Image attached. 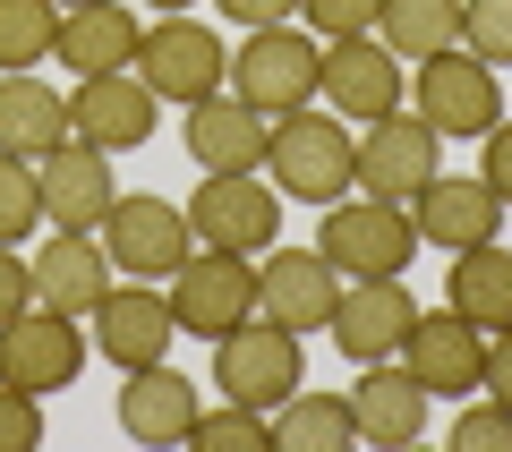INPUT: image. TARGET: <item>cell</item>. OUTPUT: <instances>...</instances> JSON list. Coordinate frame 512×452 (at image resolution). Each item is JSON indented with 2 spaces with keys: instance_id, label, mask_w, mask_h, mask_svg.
Segmentation results:
<instances>
[{
  "instance_id": "1",
  "label": "cell",
  "mask_w": 512,
  "mask_h": 452,
  "mask_svg": "<svg viewBox=\"0 0 512 452\" xmlns=\"http://www.w3.org/2000/svg\"><path fill=\"white\" fill-rule=\"evenodd\" d=\"M265 171H274L282 197L299 205H333L359 188V137H350L342 111H282L274 145H265Z\"/></svg>"
},
{
  "instance_id": "2",
  "label": "cell",
  "mask_w": 512,
  "mask_h": 452,
  "mask_svg": "<svg viewBox=\"0 0 512 452\" xmlns=\"http://www.w3.org/2000/svg\"><path fill=\"white\" fill-rule=\"evenodd\" d=\"M214 384L222 401H248V410L274 418L282 401L308 384V359H299V333L274 325V316H248V325H231L214 342Z\"/></svg>"
},
{
  "instance_id": "3",
  "label": "cell",
  "mask_w": 512,
  "mask_h": 452,
  "mask_svg": "<svg viewBox=\"0 0 512 452\" xmlns=\"http://www.w3.org/2000/svg\"><path fill=\"white\" fill-rule=\"evenodd\" d=\"M325 265L342 282H376V273H410L419 256V231H410V205H384V197H333L325 205V231H316Z\"/></svg>"
},
{
  "instance_id": "4",
  "label": "cell",
  "mask_w": 512,
  "mask_h": 452,
  "mask_svg": "<svg viewBox=\"0 0 512 452\" xmlns=\"http://www.w3.org/2000/svg\"><path fill=\"white\" fill-rule=\"evenodd\" d=\"M316 52H325V43L299 35L291 18H282V26H256V35L231 52L222 86H231L248 111H308L316 103Z\"/></svg>"
},
{
  "instance_id": "5",
  "label": "cell",
  "mask_w": 512,
  "mask_h": 452,
  "mask_svg": "<svg viewBox=\"0 0 512 452\" xmlns=\"http://www.w3.org/2000/svg\"><path fill=\"white\" fill-rule=\"evenodd\" d=\"M94 239H103L111 273H128V282H171L188 265V248H197L188 205H171V197H111V214H103Z\"/></svg>"
},
{
  "instance_id": "6",
  "label": "cell",
  "mask_w": 512,
  "mask_h": 452,
  "mask_svg": "<svg viewBox=\"0 0 512 452\" xmlns=\"http://www.w3.org/2000/svg\"><path fill=\"white\" fill-rule=\"evenodd\" d=\"M163 299H171V316H180V333L222 342L231 325L256 316V256H239V248H188V265L171 273Z\"/></svg>"
},
{
  "instance_id": "7",
  "label": "cell",
  "mask_w": 512,
  "mask_h": 452,
  "mask_svg": "<svg viewBox=\"0 0 512 452\" xmlns=\"http://www.w3.org/2000/svg\"><path fill=\"white\" fill-rule=\"evenodd\" d=\"M188 231H197V248L265 256L282 239V188H265L256 171H205L188 197Z\"/></svg>"
},
{
  "instance_id": "8",
  "label": "cell",
  "mask_w": 512,
  "mask_h": 452,
  "mask_svg": "<svg viewBox=\"0 0 512 452\" xmlns=\"http://www.w3.org/2000/svg\"><path fill=\"white\" fill-rule=\"evenodd\" d=\"M410 94H419V120L436 128V137H487V128L504 120V86H495V69L470 52V43L427 52Z\"/></svg>"
},
{
  "instance_id": "9",
  "label": "cell",
  "mask_w": 512,
  "mask_h": 452,
  "mask_svg": "<svg viewBox=\"0 0 512 452\" xmlns=\"http://www.w3.org/2000/svg\"><path fill=\"white\" fill-rule=\"evenodd\" d=\"M222 69H231V52H222V35H205L188 9H163V26H146L137 35V77L154 86V103H205V94H222Z\"/></svg>"
},
{
  "instance_id": "10",
  "label": "cell",
  "mask_w": 512,
  "mask_h": 452,
  "mask_svg": "<svg viewBox=\"0 0 512 452\" xmlns=\"http://www.w3.org/2000/svg\"><path fill=\"white\" fill-rule=\"evenodd\" d=\"M436 171H444V137L419 120V111H384V120H367V137H359V197L410 205Z\"/></svg>"
},
{
  "instance_id": "11",
  "label": "cell",
  "mask_w": 512,
  "mask_h": 452,
  "mask_svg": "<svg viewBox=\"0 0 512 452\" xmlns=\"http://www.w3.org/2000/svg\"><path fill=\"white\" fill-rule=\"evenodd\" d=\"M77 367H86V333H77V316L18 308L9 325H0V384H18V393H69Z\"/></svg>"
},
{
  "instance_id": "12",
  "label": "cell",
  "mask_w": 512,
  "mask_h": 452,
  "mask_svg": "<svg viewBox=\"0 0 512 452\" xmlns=\"http://www.w3.org/2000/svg\"><path fill=\"white\" fill-rule=\"evenodd\" d=\"M333 299H342V273L325 265V248H265L256 256V316H274L291 333H325Z\"/></svg>"
},
{
  "instance_id": "13",
  "label": "cell",
  "mask_w": 512,
  "mask_h": 452,
  "mask_svg": "<svg viewBox=\"0 0 512 452\" xmlns=\"http://www.w3.org/2000/svg\"><path fill=\"white\" fill-rule=\"evenodd\" d=\"M316 103L342 111V120H384L402 111V60L384 52L376 35H342L316 52Z\"/></svg>"
},
{
  "instance_id": "14",
  "label": "cell",
  "mask_w": 512,
  "mask_h": 452,
  "mask_svg": "<svg viewBox=\"0 0 512 452\" xmlns=\"http://www.w3.org/2000/svg\"><path fill=\"white\" fill-rule=\"evenodd\" d=\"M410 231H419V248H444V256H461V248H487L495 231H504V197H495L487 180H461V171H436V180L410 197Z\"/></svg>"
},
{
  "instance_id": "15",
  "label": "cell",
  "mask_w": 512,
  "mask_h": 452,
  "mask_svg": "<svg viewBox=\"0 0 512 452\" xmlns=\"http://www.w3.org/2000/svg\"><path fill=\"white\" fill-rule=\"evenodd\" d=\"M171 333H180V316H171V299L154 282H128V273H120V282L94 299V350H103L120 376H128V367H154L171 350Z\"/></svg>"
},
{
  "instance_id": "16",
  "label": "cell",
  "mask_w": 512,
  "mask_h": 452,
  "mask_svg": "<svg viewBox=\"0 0 512 452\" xmlns=\"http://www.w3.org/2000/svg\"><path fill=\"white\" fill-rule=\"evenodd\" d=\"M154 86L137 69H103V77H77L69 94V137L103 145V154H128V145H146L154 137Z\"/></svg>"
},
{
  "instance_id": "17",
  "label": "cell",
  "mask_w": 512,
  "mask_h": 452,
  "mask_svg": "<svg viewBox=\"0 0 512 452\" xmlns=\"http://www.w3.org/2000/svg\"><path fill=\"white\" fill-rule=\"evenodd\" d=\"M410 316H419V299H410L402 273H376V282H342V299H333V342H342V359H402V333Z\"/></svg>"
},
{
  "instance_id": "18",
  "label": "cell",
  "mask_w": 512,
  "mask_h": 452,
  "mask_svg": "<svg viewBox=\"0 0 512 452\" xmlns=\"http://www.w3.org/2000/svg\"><path fill=\"white\" fill-rule=\"evenodd\" d=\"M35 180H43V222H52V231H103L111 197H120L111 154H103V145H86V137L52 145V154L35 163Z\"/></svg>"
},
{
  "instance_id": "19",
  "label": "cell",
  "mask_w": 512,
  "mask_h": 452,
  "mask_svg": "<svg viewBox=\"0 0 512 452\" xmlns=\"http://www.w3.org/2000/svg\"><path fill=\"white\" fill-rule=\"evenodd\" d=\"M478 359H487V333H478L461 308H444V316H410V333H402V367L427 384V393H461V401H470V393H478Z\"/></svg>"
},
{
  "instance_id": "20",
  "label": "cell",
  "mask_w": 512,
  "mask_h": 452,
  "mask_svg": "<svg viewBox=\"0 0 512 452\" xmlns=\"http://www.w3.org/2000/svg\"><path fill=\"white\" fill-rule=\"evenodd\" d=\"M180 137H188V154H197V171H265L274 120L248 111L239 94H205V103H188Z\"/></svg>"
},
{
  "instance_id": "21",
  "label": "cell",
  "mask_w": 512,
  "mask_h": 452,
  "mask_svg": "<svg viewBox=\"0 0 512 452\" xmlns=\"http://www.w3.org/2000/svg\"><path fill=\"white\" fill-rule=\"evenodd\" d=\"M427 401L436 393H427L410 367H393V359H367L359 384H350V418H359L367 444H419L427 435Z\"/></svg>"
},
{
  "instance_id": "22",
  "label": "cell",
  "mask_w": 512,
  "mask_h": 452,
  "mask_svg": "<svg viewBox=\"0 0 512 452\" xmlns=\"http://www.w3.org/2000/svg\"><path fill=\"white\" fill-rule=\"evenodd\" d=\"M120 282L94 231H52V248L35 256V308H60V316H94V299Z\"/></svg>"
},
{
  "instance_id": "23",
  "label": "cell",
  "mask_w": 512,
  "mask_h": 452,
  "mask_svg": "<svg viewBox=\"0 0 512 452\" xmlns=\"http://www.w3.org/2000/svg\"><path fill=\"white\" fill-rule=\"evenodd\" d=\"M197 384L180 376V367H128V384H120V427L137 435V444H188V427H197Z\"/></svg>"
},
{
  "instance_id": "24",
  "label": "cell",
  "mask_w": 512,
  "mask_h": 452,
  "mask_svg": "<svg viewBox=\"0 0 512 452\" xmlns=\"http://www.w3.org/2000/svg\"><path fill=\"white\" fill-rule=\"evenodd\" d=\"M52 145H69V94H52L35 69L0 77V154H26V163H43Z\"/></svg>"
},
{
  "instance_id": "25",
  "label": "cell",
  "mask_w": 512,
  "mask_h": 452,
  "mask_svg": "<svg viewBox=\"0 0 512 452\" xmlns=\"http://www.w3.org/2000/svg\"><path fill=\"white\" fill-rule=\"evenodd\" d=\"M137 35H146V26L128 18L120 0H94V9H69V18H60V43H52V60H69L77 77L137 69Z\"/></svg>"
},
{
  "instance_id": "26",
  "label": "cell",
  "mask_w": 512,
  "mask_h": 452,
  "mask_svg": "<svg viewBox=\"0 0 512 452\" xmlns=\"http://www.w3.org/2000/svg\"><path fill=\"white\" fill-rule=\"evenodd\" d=\"M444 308H461L478 333H504L512 325V248H461L453 256V282H444Z\"/></svg>"
},
{
  "instance_id": "27",
  "label": "cell",
  "mask_w": 512,
  "mask_h": 452,
  "mask_svg": "<svg viewBox=\"0 0 512 452\" xmlns=\"http://www.w3.org/2000/svg\"><path fill=\"white\" fill-rule=\"evenodd\" d=\"M376 43H384L393 60H427V52H444V43H461V0H384Z\"/></svg>"
},
{
  "instance_id": "28",
  "label": "cell",
  "mask_w": 512,
  "mask_h": 452,
  "mask_svg": "<svg viewBox=\"0 0 512 452\" xmlns=\"http://www.w3.org/2000/svg\"><path fill=\"white\" fill-rule=\"evenodd\" d=\"M274 444L282 452H342V444H359V418H350L342 393H291L274 410Z\"/></svg>"
},
{
  "instance_id": "29",
  "label": "cell",
  "mask_w": 512,
  "mask_h": 452,
  "mask_svg": "<svg viewBox=\"0 0 512 452\" xmlns=\"http://www.w3.org/2000/svg\"><path fill=\"white\" fill-rule=\"evenodd\" d=\"M60 43V0H0V77L43 69Z\"/></svg>"
},
{
  "instance_id": "30",
  "label": "cell",
  "mask_w": 512,
  "mask_h": 452,
  "mask_svg": "<svg viewBox=\"0 0 512 452\" xmlns=\"http://www.w3.org/2000/svg\"><path fill=\"white\" fill-rule=\"evenodd\" d=\"M188 444L197 452H274V418L248 410V401H222V410H197Z\"/></svg>"
},
{
  "instance_id": "31",
  "label": "cell",
  "mask_w": 512,
  "mask_h": 452,
  "mask_svg": "<svg viewBox=\"0 0 512 452\" xmlns=\"http://www.w3.org/2000/svg\"><path fill=\"white\" fill-rule=\"evenodd\" d=\"M43 222V180L26 154H0V248H18V239H35Z\"/></svg>"
},
{
  "instance_id": "32",
  "label": "cell",
  "mask_w": 512,
  "mask_h": 452,
  "mask_svg": "<svg viewBox=\"0 0 512 452\" xmlns=\"http://www.w3.org/2000/svg\"><path fill=\"white\" fill-rule=\"evenodd\" d=\"M461 43L487 69H512V0H461Z\"/></svg>"
},
{
  "instance_id": "33",
  "label": "cell",
  "mask_w": 512,
  "mask_h": 452,
  "mask_svg": "<svg viewBox=\"0 0 512 452\" xmlns=\"http://www.w3.org/2000/svg\"><path fill=\"white\" fill-rule=\"evenodd\" d=\"M299 18H308L316 43H342V35H376L384 0H299Z\"/></svg>"
},
{
  "instance_id": "34",
  "label": "cell",
  "mask_w": 512,
  "mask_h": 452,
  "mask_svg": "<svg viewBox=\"0 0 512 452\" xmlns=\"http://www.w3.org/2000/svg\"><path fill=\"white\" fill-rule=\"evenodd\" d=\"M453 444L461 452H512V410L487 401V393H470V410L453 418Z\"/></svg>"
},
{
  "instance_id": "35",
  "label": "cell",
  "mask_w": 512,
  "mask_h": 452,
  "mask_svg": "<svg viewBox=\"0 0 512 452\" xmlns=\"http://www.w3.org/2000/svg\"><path fill=\"white\" fill-rule=\"evenodd\" d=\"M43 444V393L0 384V452H35Z\"/></svg>"
},
{
  "instance_id": "36",
  "label": "cell",
  "mask_w": 512,
  "mask_h": 452,
  "mask_svg": "<svg viewBox=\"0 0 512 452\" xmlns=\"http://www.w3.org/2000/svg\"><path fill=\"white\" fill-rule=\"evenodd\" d=\"M478 180L504 197V214H512V120H495L487 128V154H478Z\"/></svg>"
},
{
  "instance_id": "37",
  "label": "cell",
  "mask_w": 512,
  "mask_h": 452,
  "mask_svg": "<svg viewBox=\"0 0 512 452\" xmlns=\"http://www.w3.org/2000/svg\"><path fill=\"white\" fill-rule=\"evenodd\" d=\"M478 393L512 410V325H504V333H487V359H478Z\"/></svg>"
},
{
  "instance_id": "38",
  "label": "cell",
  "mask_w": 512,
  "mask_h": 452,
  "mask_svg": "<svg viewBox=\"0 0 512 452\" xmlns=\"http://www.w3.org/2000/svg\"><path fill=\"white\" fill-rule=\"evenodd\" d=\"M18 308H35V265H26L18 248H0V325H9Z\"/></svg>"
},
{
  "instance_id": "39",
  "label": "cell",
  "mask_w": 512,
  "mask_h": 452,
  "mask_svg": "<svg viewBox=\"0 0 512 452\" xmlns=\"http://www.w3.org/2000/svg\"><path fill=\"white\" fill-rule=\"evenodd\" d=\"M214 9H222L231 26H248V35H256V26H282V18H299V0H214Z\"/></svg>"
},
{
  "instance_id": "40",
  "label": "cell",
  "mask_w": 512,
  "mask_h": 452,
  "mask_svg": "<svg viewBox=\"0 0 512 452\" xmlns=\"http://www.w3.org/2000/svg\"><path fill=\"white\" fill-rule=\"evenodd\" d=\"M69 9H94V0H60V18H69Z\"/></svg>"
},
{
  "instance_id": "41",
  "label": "cell",
  "mask_w": 512,
  "mask_h": 452,
  "mask_svg": "<svg viewBox=\"0 0 512 452\" xmlns=\"http://www.w3.org/2000/svg\"><path fill=\"white\" fill-rule=\"evenodd\" d=\"M154 9H188V0H154Z\"/></svg>"
}]
</instances>
